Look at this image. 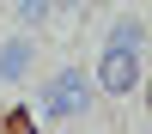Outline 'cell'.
<instances>
[{"label":"cell","instance_id":"cell-1","mask_svg":"<svg viewBox=\"0 0 152 134\" xmlns=\"http://www.w3.org/2000/svg\"><path fill=\"white\" fill-rule=\"evenodd\" d=\"M91 104H97V85H91V73H85L79 61L55 67L37 85V116L43 122H79V116H91Z\"/></svg>","mask_w":152,"mask_h":134},{"label":"cell","instance_id":"cell-2","mask_svg":"<svg viewBox=\"0 0 152 134\" xmlns=\"http://www.w3.org/2000/svg\"><path fill=\"white\" fill-rule=\"evenodd\" d=\"M140 79H146V61L140 55H97V67H91V85L104 97H134Z\"/></svg>","mask_w":152,"mask_h":134},{"label":"cell","instance_id":"cell-3","mask_svg":"<svg viewBox=\"0 0 152 134\" xmlns=\"http://www.w3.org/2000/svg\"><path fill=\"white\" fill-rule=\"evenodd\" d=\"M37 55H43V37L6 31V37H0V85H24L37 73Z\"/></svg>","mask_w":152,"mask_h":134},{"label":"cell","instance_id":"cell-4","mask_svg":"<svg viewBox=\"0 0 152 134\" xmlns=\"http://www.w3.org/2000/svg\"><path fill=\"white\" fill-rule=\"evenodd\" d=\"M97 55H140L146 61V12H116L97 43Z\"/></svg>","mask_w":152,"mask_h":134},{"label":"cell","instance_id":"cell-5","mask_svg":"<svg viewBox=\"0 0 152 134\" xmlns=\"http://www.w3.org/2000/svg\"><path fill=\"white\" fill-rule=\"evenodd\" d=\"M49 24H55V6H49V0H18V6H12V31L18 37H43Z\"/></svg>","mask_w":152,"mask_h":134}]
</instances>
